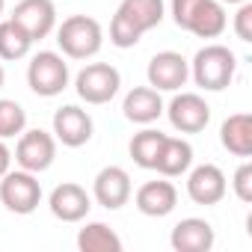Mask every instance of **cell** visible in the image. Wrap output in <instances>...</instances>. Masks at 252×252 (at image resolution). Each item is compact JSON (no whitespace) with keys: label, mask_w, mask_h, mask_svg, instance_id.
I'll list each match as a JSON object with an SVG mask.
<instances>
[{"label":"cell","mask_w":252,"mask_h":252,"mask_svg":"<svg viewBox=\"0 0 252 252\" xmlns=\"http://www.w3.org/2000/svg\"><path fill=\"white\" fill-rule=\"evenodd\" d=\"M166 15L163 0H122L113 21H110V45L116 48H134L143 33L155 30Z\"/></svg>","instance_id":"obj_1"},{"label":"cell","mask_w":252,"mask_h":252,"mask_svg":"<svg viewBox=\"0 0 252 252\" xmlns=\"http://www.w3.org/2000/svg\"><path fill=\"white\" fill-rule=\"evenodd\" d=\"M237 71V57L231 48L225 45H205L202 51H196L193 63H190V74L196 80V86H202L205 92H222Z\"/></svg>","instance_id":"obj_2"},{"label":"cell","mask_w":252,"mask_h":252,"mask_svg":"<svg viewBox=\"0 0 252 252\" xmlns=\"http://www.w3.org/2000/svg\"><path fill=\"white\" fill-rule=\"evenodd\" d=\"M57 45L68 60H89L104 45V30L89 15H71L57 27Z\"/></svg>","instance_id":"obj_3"},{"label":"cell","mask_w":252,"mask_h":252,"mask_svg":"<svg viewBox=\"0 0 252 252\" xmlns=\"http://www.w3.org/2000/svg\"><path fill=\"white\" fill-rule=\"evenodd\" d=\"M68 77H71L68 63H65V57L57 54V51H39V54L30 60V65H27V83H30V89H33L36 95H42V98L60 95V92L68 86Z\"/></svg>","instance_id":"obj_4"},{"label":"cell","mask_w":252,"mask_h":252,"mask_svg":"<svg viewBox=\"0 0 252 252\" xmlns=\"http://www.w3.org/2000/svg\"><path fill=\"white\" fill-rule=\"evenodd\" d=\"M119 86H122V74L110 63H89L74 77V89H77L80 101L95 104V107L110 104L119 95Z\"/></svg>","instance_id":"obj_5"},{"label":"cell","mask_w":252,"mask_h":252,"mask_svg":"<svg viewBox=\"0 0 252 252\" xmlns=\"http://www.w3.org/2000/svg\"><path fill=\"white\" fill-rule=\"evenodd\" d=\"M0 202L6 205V211L12 214H33L42 202V184L36 178V172L27 169H9L0 178Z\"/></svg>","instance_id":"obj_6"},{"label":"cell","mask_w":252,"mask_h":252,"mask_svg":"<svg viewBox=\"0 0 252 252\" xmlns=\"http://www.w3.org/2000/svg\"><path fill=\"white\" fill-rule=\"evenodd\" d=\"M54 158H57V137L42 131V128H33V131H21L18 134V146H15V163L27 172H45L54 166Z\"/></svg>","instance_id":"obj_7"},{"label":"cell","mask_w":252,"mask_h":252,"mask_svg":"<svg viewBox=\"0 0 252 252\" xmlns=\"http://www.w3.org/2000/svg\"><path fill=\"white\" fill-rule=\"evenodd\" d=\"M163 113L169 116V125L181 134H199L211 122V107L199 92H178L169 101V107H163Z\"/></svg>","instance_id":"obj_8"},{"label":"cell","mask_w":252,"mask_h":252,"mask_svg":"<svg viewBox=\"0 0 252 252\" xmlns=\"http://www.w3.org/2000/svg\"><path fill=\"white\" fill-rule=\"evenodd\" d=\"M146 77H149V86L158 92H178L190 77V63L178 51H160L149 60Z\"/></svg>","instance_id":"obj_9"},{"label":"cell","mask_w":252,"mask_h":252,"mask_svg":"<svg viewBox=\"0 0 252 252\" xmlns=\"http://www.w3.org/2000/svg\"><path fill=\"white\" fill-rule=\"evenodd\" d=\"M228 193V181L217 163H202L187 169V196L196 205H217Z\"/></svg>","instance_id":"obj_10"},{"label":"cell","mask_w":252,"mask_h":252,"mask_svg":"<svg viewBox=\"0 0 252 252\" xmlns=\"http://www.w3.org/2000/svg\"><path fill=\"white\" fill-rule=\"evenodd\" d=\"M9 18L30 36V42H39V39L54 33L57 6H54V0H21V3L12 9Z\"/></svg>","instance_id":"obj_11"},{"label":"cell","mask_w":252,"mask_h":252,"mask_svg":"<svg viewBox=\"0 0 252 252\" xmlns=\"http://www.w3.org/2000/svg\"><path fill=\"white\" fill-rule=\"evenodd\" d=\"M54 137L57 143L68 146V149H80L92 140V116L77 107V104H65L54 113Z\"/></svg>","instance_id":"obj_12"},{"label":"cell","mask_w":252,"mask_h":252,"mask_svg":"<svg viewBox=\"0 0 252 252\" xmlns=\"http://www.w3.org/2000/svg\"><path fill=\"white\" fill-rule=\"evenodd\" d=\"M131 175L125 172L122 166H104L98 175H95V184H92V196L101 208L107 211H119L122 205L131 202Z\"/></svg>","instance_id":"obj_13"},{"label":"cell","mask_w":252,"mask_h":252,"mask_svg":"<svg viewBox=\"0 0 252 252\" xmlns=\"http://www.w3.org/2000/svg\"><path fill=\"white\" fill-rule=\"evenodd\" d=\"M48 208H51V214H54L57 220H63V222H80V220H86V214H89V208H92V199H89V193H86L80 184L63 181V184H57V187L51 190Z\"/></svg>","instance_id":"obj_14"},{"label":"cell","mask_w":252,"mask_h":252,"mask_svg":"<svg viewBox=\"0 0 252 252\" xmlns=\"http://www.w3.org/2000/svg\"><path fill=\"white\" fill-rule=\"evenodd\" d=\"M214 225L202 217H187L181 222H175L172 234H169V243L175 252H211L214 249Z\"/></svg>","instance_id":"obj_15"},{"label":"cell","mask_w":252,"mask_h":252,"mask_svg":"<svg viewBox=\"0 0 252 252\" xmlns=\"http://www.w3.org/2000/svg\"><path fill=\"white\" fill-rule=\"evenodd\" d=\"M134 202H137V211L146 214V217H166V214H172L175 205H178V190H175V184L166 181V178H160V181H146V184L137 190Z\"/></svg>","instance_id":"obj_16"},{"label":"cell","mask_w":252,"mask_h":252,"mask_svg":"<svg viewBox=\"0 0 252 252\" xmlns=\"http://www.w3.org/2000/svg\"><path fill=\"white\" fill-rule=\"evenodd\" d=\"M122 113L134 125H152V122H158L163 116V98L152 86H134L128 95H125Z\"/></svg>","instance_id":"obj_17"},{"label":"cell","mask_w":252,"mask_h":252,"mask_svg":"<svg viewBox=\"0 0 252 252\" xmlns=\"http://www.w3.org/2000/svg\"><path fill=\"white\" fill-rule=\"evenodd\" d=\"M220 143L234 158H252V116L249 113L228 116L220 128Z\"/></svg>","instance_id":"obj_18"},{"label":"cell","mask_w":252,"mask_h":252,"mask_svg":"<svg viewBox=\"0 0 252 252\" xmlns=\"http://www.w3.org/2000/svg\"><path fill=\"white\" fill-rule=\"evenodd\" d=\"M190 166H193V146H190L187 140H181V137H169V134H166L163 149H160V155H158V160H155V169H158L163 178H178V175H184Z\"/></svg>","instance_id":"obj_19"},{"label":"cell","mask_w":252,"mask_h":252,"mask_svg":"<svg viewBox=\"0 0 252 252\" xmlns=\"http://www.w3.org/2000/svg\"><path fill=\"white\" fill-rule=\"evenodd\" d=\"M225 27H228L225 3H220V0H205L187 33H193V36H199V39H220V36L225 33Z\"/></svg>","instance_id":"obj_20"},{"label":"cell","mask_w":252,"mask_h":252,"mask_svg":"<svg viewBox=\"0 0 252 252\" xmlns=\"http://www.w3.org/2000/svg\"><path fill=\"white\" fill-rule=\"evenodd\" d=\"M80 252H122V237L107 222H86L77 231Z\"/></svg>","instance_id":"obj_21"},{"label":"cell","mask_w":252,"mask_h":252,"mask_svg":"<svg viewBox=\"0 0 252 252\" xmlns=\"http://www.w3.org/2000/svg\"><path fill=\"white\" fill-rule=\"evenodd\" d=\"M30 48H33L30 36H27L12 18L0 21V60H6V63H12V60H24V57L30 54Z\"/></svg>","instance_id":"obj_22"},{"label":"cell","mask_w":252,"mask_h":252,"mask_svg":"<svg viewBox=\"0 0 252 252\" xmlns=\"http://www.w3.org/2000/svg\"><path fill=\"white\" fill-rule=\"evenodd\" d=\"M163 140H166V134L155 131V128H146V131L134 134V140H131V158H134V163L143 166V169H155V160H158V155L163 149Z\"/></svg>","instance_id":"obj_23"},{"label":"cell","mask_w":252,"mask_h":252,"mask_svg":"<svg viewBox=\"0 0 252 252\" xmlns=\"http://www.w3.org/2000/svg\"><path fill=\"white\" fill-rule=\"evenodd\" d=\"M24 128H27V110L12 98H0V140H12Z\"/></svg>","instance_id":"obj_24"},{"label":"cell","mask_w":252,"mask_h":252,"mask_svg":"<svg viewBox=\"0 0 252 252\" xmlns=\"http://www.w3.org/2000/svg\"><path fill=\"white\" fill-rule=\"evenodd\" d=\"M202 3H205V0H172L169 9H172L175 27H178V30H190V24H193L196 12L202 9Z\"/></svg>","instance_id":"obj_25"},{"label":"cell","mask_w":252,"mask_h":252,"mask_svg":"<svg viewBox=\"0 0 252 252\" xmlns=\"http://www.w3.org/2000/svg\"><path fill=\"white\" fill-rule=\"evenodd\" d=\"M231 190H234V196H237L240 202H246V205L252 202V163H249V160L234 169V175H231Z\"/></svg>","instance_id":"obj_26"},{"label":"cell","mask_w":252,"mask_h":252,"mask_svg":"<svg viewBox=\"0 0 252 252\" xmlns=\"http://www.w3.org/2000/svg\"><path fill=\"white\" fill-rule=\"evenodd\" d=\"M234 36L240 42H252V3H237V12H234Z\"/></svg>","instance_id":"obj_27"},{"label":"cell","mask_w":252,"mask_h":252,"mask_svg":"<svg viewBox=\"0 0 252 252\" xmlns=\"http://www.w3.org/2000/svg\"><path fill=\"white\" fill-rule=\"evenodd\" d=\"M9 169H12V152H9V146L3 140H0V178H3Z\"/></svg>","instance_id":"obj_28"},{"label":"cell","mask_w":252,"mask_h":252,"mask_svg":"<svg viewBox=\"0 0 252 252\" xmlns=\"http://www.w3.org/2000/svg\"><path fill=\"white\" fill-rule=\"evenodd\" d=\"M220 3H228V6H237V3H246V0H220Z\"/></svg>","instance_id":"obj_29"},{"label":"cell","mask_w":252,"mask_h":252,"mask_svg":"<svg viewBox=\"0 0 252 252\" xmlns=\"http://www.w3.org/2000/svg\"><path fill=\"white\" fill-rule=\"evenodd\" d=\"M3 80H6V71H3V63H0V89H3Z\"/></svg>","instance_id":"obj_30"},{"label":"cell","mask_w":252,"mask_h":252,"mask_svg":"<svg viewBox=\"0 0 252 252\" xmlns=\"http://www.w3.org/2000/svg\"><path fill=\"white\" fill-rule=\"evenodd\" d=\"M3 9H6V0H0V15H3Z\"/></svg>","instance_id":"obj_31"}]
</instances>
